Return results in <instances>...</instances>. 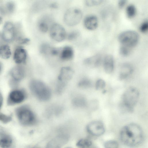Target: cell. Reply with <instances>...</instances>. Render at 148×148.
<instances>
[{"label":"cell","mask_w":148,"mask_h":148,"mask_svg":"<svg viewBox=\"0 0 148 148\" xmlns=\"http://www.w3.org/2000/svg\"><path fill=\"white\" fill-rule=\"evenodd\" d=\"M120 137L124 145L134 147L139 145L142 143L143 134L142 130L138 125L131 123L122 127L120 132Z\"/></svg>","instance_id":"cell-1"},{"label":"cell","mask_w":148,"mask_h":148,"mask_svg":"<svg viewBox=\"0 0 148 148\" xmlns=\"http://www.w3.org/2000/svg\"><path fill=\"white\" fill-rule=\"evenodd\" d=\"M140 92L136 88L131 86L127 88L121 97L120 108L124 112H132L139 100Z\"/></svg>","instance_id":"cell-2"},{"label":"cell","mask_w":148,"mask_h":148,"mask_svg":"<svg viewBox=\"0 0 148 148\" xmlns=\"http://www.w3.org/2000/svg\"><path fill=\"white\" fill-rule=\"evenodd\" d=\"M14 112L19 122L25 126H31L36 122V116L30 107L27 104L19 105L14 110Z\"/></svg>","instance_id":"cell-3"},{"label":"cell","mask_w":148,"mask_h":148,"mask_svg":"<svg viewBox=\"0 0 148 148\" xmlns=\"http://www.w3.org/2000/svg\"><path fill=\"white\" fill-rule=\"evenodd\" d=\"M29 87L32 93L40 100L47 101L51 97V93L50 89L40 81L31 80L29 83Z\"/></svg>","instance_id":"cell-4"},{"label":"cell","mask_w":148,"mask_h":148,"mask_svg":"<svg viewBox=\"0 0 148 148\" xmlns=\"http://www.w3.org/2000/svg\"><path fill=\"white\" fill-rule=\"evenodd\" d=\"M8 74L9 86L11 89L19 87L20 83L25 77L26 70L23 66L18 65L11 69Z\"/></svg>","instance_id":"cell-5"},{"label":"cell","mask_w":148,"mask_h":148,"mask_svg":"<svg viewBox=\"0 0 148 148\" xmlns=\"http://www.w3.org/2000/svg\"><path fill=\"white\" fill-rule=\"evenodd\" d=\"M27 94L25 90L19 87L11 89L7 97L6 104L9 106L18 105L26 99Z\"/></svg>","instance_id":"cell-6"},{"label":"cell","mask_w":148,"mask_h":148,"mask_svg":"<svg viewBox=\"0 0 148 148\" xmlns=\"http://www.w3.org/2000/svg\"><path fill=\"white\" fill-rule=\"evenodd\" d=\"M139 39L138 34L133 30H127L120 33L118 40L122 45L131 48L135 46Z\"/></svg>","instance_id":"cell-7"},{"label":"cell","mask_w":148,"mask_h":148,"mask_svg":"<svg viewBox=\"0 0 148 148\" xmlns=\"http://www.w3.org/2000/svg\"><path fill=\"white\" fill-rule=\"evenodd\" d=\"M81 10L76 8H70L65 12L64 16V21L67 25L73 26L78 24L82 17Z\"/></svg>","instance_id":"cell-8"},{"label":"cell","mask_w":148,"mask_h":148,"mask_svg":"<svg viewBox=\"0 0 148 148\" xmlns=\"http://www.w3.org/2000/svg\"><path fill=\"white\" fill-rule=\"evenodd\" d=\"M49 33L51 38L58 42L63 40L67 35L64 27L57 23H54L51 26L49 29Z\"/></svg>","instance_id":"cell-9"},{"label":"cell","mask_w":148,"mask_h":148,"mask_svg":"<svg viewBox=\"0 0 148 148\" xmlns=\"http://www.w3.org/2000/svg\"><path fill=\"white\" fill-rule=\"evenodd\" d=\"M86 128L88 132L94 136H100L105 132L103 123L99 121H94L90 123L87 125Z\"/></svg>","instance_id":"cell-10"},{"label":"cell","mask_w":148,"mask_h":148,"mask_svg":"<svg viewBox=\"0 0 148 148\" xmlns=\"http://www.w3.org/2000/svg\"><path fill=\"white\" fill-rule=\"evenodd\" d=\"M15 36V29L13 24L7 22L4 24L2 30V36L4 40L7 42H12Z\"/></svg>","instance_id":"cell-11"},{"label":"cell","mask_w":148,"mask_h":148,"mask_svg":"<svg viewBox=\"0 0 148 148\" xmlns=\"http://www.w3.org/2000/svg\"><path fill=\"white\" fill-rule=\"evenodd\" d=\"M68 136L65 134L59 135L50 140L46 148H60L68 142Z\"/></svg>","instance_id":"cell-12"},{"label":"cell","mask_w":148,"mask_h":148,"mask_svg":"<svg viewBox=\"0 0 148 148\" xmlns=\"http://www.w3.org/2000/svg\"><path fill=\"white\" fill-rule=\"evenodd\" d=\"M134 71L133 66L130 64L125 63L121 66L119 73V77L120 80H124L129 77Z\"/></svg>","instance_id":"cell-13"},{"label":"cell","mask_w":148,"mask_h":148,"mask_svg":"<svg viewBox=\"0 0 148 148\" xmlns=\"http://www.w3.org/2000/svg\"><path fill=\"white\" fill-rule=\"evenodd\" d=\"M27 58V53L25 50L21 47L17 48L13 55V59L16 63L20 65L25 63Z\"/></svg>","instance_id":"cell-14"},{"label":"cell","mask_w":148,"mask_h":148,"mask_svg":"<svg viewBox=\"0 0 148 148\" xmlns=\"http://www.w3.org/2000/svg\"><path fill=\"white\" fill-rule=\"evenodd\" d=\"M73 73V71L71 68L69 67L62 68L58 77L59 82L65 84L66 82L72 77Z\"/></svg>","instance_id":"cell-15"},{"label":"cell","mask_w":148,"mask_h":148,"mask_svg":"<svg viewBox=\"0 0 148 148\" xmlns=\"http://www.w3.org/2000/svg\"><path fill=\"white\" fill-rule=\"evenodd\" d=\"M103 64L105 72L108 74L111 73L114 70V61L113 56L109 54L106 55L103 60Z\"/></svg>","instance_id":"cell-16"},{"label":"cell","mask_w":148,"mask_h":148,"mask_svg":"<svg viewBox=\"0 0 148 148\" xmlns=\"http://www.w3.org/2000/svg\"><path fill=\"white\" fill-rule=\"evenodd\" d=\"M84 24L85 27L88 30L95 29L98 25L97 17L94 15H90L86 17L84 19Z\"/></svg>","instance_id":"cell-17"},{"label":"cell","mask_w":148,"mask_h":148,"mask_svg":"<svg viewBox=\"0 0 148 148\" xmlns=\"http://www.w3.org/2000/svg\"><path fill=\"white\" fill-rule=\"evenodd\" d=\"M101 62V55L96 54L85 59L84 63L88 67L95 68L100 66Z\"/></svg>","instance_id":"cell-18"},{"label":"cell","mask_w":148,"mask_h":148,"mask_svg":"<svg viewBox=\"0 0 148 148\" xmlns=\"http://www.w3.org/2000/svg\"><path fill=\"white\" fill-rule=\"evenodd\" d=\"M74 54V51L72 47L69 46H65L60 49L59 55L62 60H68L73 58Z\"/></svg>","instance_id":"cell-19"},{"label":"cell","mask_w":148,"mask_h":148,"mask_svg":"<svg viewBox=\"0 0 148 148\" xmlns=\"http://www.w3.org/2000/svg\"><path fill=\"white\" fill-rule=\"evenodd\" d=\"M12 140L8 135L3 134L0 138V145L2 148H9L12 145Z\"/></svg>","instance_id":"cell-20"},{"label":"cell","mask_w":148,"mask_h":148,"mask_svg":"<svg viewBox=\"0 0 148 148\" xmlns=\"http://www.w3.org/2000/svg\"><path fill=\"white\" fill-rule=\"evenodd\" d=\"M11 53L9 46L6 45L0 47V57L4 59L9 58L11 56Z\"/></svg>","instance_id":"cell-21"},{"label":"cell","mask_w":148,"mask_h":148,"mask_svg":"<svg viewBox=\"0 0 148 148\" xmlns=\"http://www.w3.org/2000/svg\"><path fill=\"white\" fill-rule=\"evenodd\" d=\"M73 103L75 106L79 107L85 106L87 102L86 98L82 96H78L73 99Z\"/></svg>","instance_id":"cell-22"},{"label":"cell","mask_w":148,"mask_h":148,"mask_svg":"<svg viewBox=\"0 0 148 148\" xmlns=\"http://www.w3.org/2000/svg\"><path fill=\"white\" fill-rule=\"evenodd\" d=\"M38 27L39 30L43 33L47 32L49 29L48 23L47 20L44 18L40 20L38 23Z\"/></svg>","instance_id":"cell-23"},{"label":"cell","mask_w":148,"mask_h":148,"mask_svg":"<svg viewBox=\"0 0 148 148\" xmlns=\"http://www.w3.org/2000/svg\"><path fill=\"white\" fill-rule=\"evenodd\" d=\"M136 9L134 5L130 4L126 8V14L128 18H133L136 15Z\"/></svg>","instance_id":"cell-24"},{"label":"cell","mask_w":148,"mask_h":148,"mask_svg":"<svg viewBox=\"0 0 148 148\" xmlns=\"http://www.w3.org/2000/svg\"><path fill=\"white\" fill-rule=\"evenodd\" d=\"M92 144L91 141L88 139H82L80 140L77 143V145L80 148H87Z\"/></svg>","instance_id":"cell-25"},{"label":"cell","mask_w":148,"mask_h":148,"mask_svg":"<svg viewBox=\"0 0 148 148\" xmlns=\"http://www.w3.org/2000/svg\"><path fill=\"white\" fill-rule=\"evenodd\" d=\"M79 86L83 88H88L91 86L92 83L90 79L87 78H84L79 83Z\"/></svg>","instance_id":"cell-26"},{"label":"cell","mask_w":148,"mask_h":148,"mask_svg":"<svg viewBox=\"0 0 148 148\" xmlns=\"http://www.w3.org/2000/svg\"><path fill=\"white\" fill-rule=\"evenodd\" d=\"M79 32L77 30H75L71 32L66 35L67 39L72 41L76 39L79 36Z\"/></svg>","instance_id":"cell-27"},{"label":"cell","mask_w":148,"mask_h":148,"mask_svg":"<svg viewBox=\"0 0 148 148\" xmlns=\"http://www.w3.org/2000/svg\"><path fill=\"white\" fill-rule=\"evenodd\" d=\"M11 114L7 115L3 113L0 112V121L4 123H7L12 120Z\"/></svg>","instance_id":"cell-28"},{"label":"cell","mask_w":148,"mask_h":148,"mask_svg":"<svg viewBox=\"0 0 148 148\" xmlns=\"http://www.w3.org/2000/svg\"><path fill=\"white\" fill-rule=\"evenodd\" d=\"M105 148H118V143L114 140H109L106 141L104 143Z\"/></svg>","instance_id":"cell-29"},{"label":"cell","mask_w":148,"mask_h":148,"mask_svg":"<svg viewBox=\"0 0 148 148\" xmlns=\"http://www.w3.org/2000/svg\"><path fill=\"white\" fill-rule=\"evenodd\" d=\"M106 82L102 79H98L95 83V88L97 90H100L103 89L106 86Z\"/></svg>","instance_id":"cell-30"},{"label":"cell","mask_w":148,"mask_h":148,"mask_svg":"<svg viewBox=\"0 0 148 148\" xmlns=\"http://www.w3.org/2000/svg\"><path fill=\"white\" fill-rule=\"evenodd\" d=\"M130 49L126 46L121 45L119 49L120 53L122 56H127L130 53Z\"/></svg>","instance_id":"cell-31"},{"label":"cell","mask_w":148,"mask_h":148,"mask_svg":"<svg viewBox=\"0 0 148 148\" xmlns=\"http://www.w3.org/2000/svg\"><path fill=\"white\" fill-rule=\"evenodd\" d=\"M103 1L101 0H88L85 1V3L88 6H92L100 4Z\"/></svg>","instance_id":"cell-32"},{"label":"cell","mask_w":148,"mask_h":148,"mask_svg":"<svg viewBox=\"0 0 148 148\" xmlns=\"http://www.w3.org/2000/svg\"><path fill=\"white\" fill-rule=\"evenodd\" d=\"M14 8V5L12 2H8L5 5L6 10L10 13H11L13 12Z\"/></svg>","instance_id":"cell-33"},{"label":"cell","mask_w":148,"mask_h":148,"mask_svg":"<svg viewBox=\"0 0 148 148\" xmlns=\"http://www.w3.org/2000/svg\"><path fill=\"white\" fill-rule=\"evenodd\" d=\"M148 29V23L147 21H145L142 23L140 27L141 32L144 33L146 32Z\"/></svg>","instance_id":"cell-34"},{"label":"cell","mask_w":148,"mask_h":148,"mask_svg":"<svg viewBox=\"0 0 148 148\" xmlns=\"http://www.w3.org/2000/svg\"><path fill=\"white\" fill-rule=\"evenodd\" d=\"M127 1L126 0L119 1L118 3L119 7L120 9L123 8L126 4Z\"/></svg>","instance_id":"cell-35"},{"label":"cell","mask_w":148,"mask_h":148,"mask_svg":"<svg viewBox=\"0 0 148 148\" xmlns=\"http://www.w3.org/2000/svg\"><path fill=\"white\" fill-rule=\"evenodd\" d=\"M3 103V94L0 91V111L1 109Z\"/></svg>","instance_id":"cell-36"},{"label":"cell","mask_w":148,"mask_h":148,"mask_svg":"<svg viewBox=\"0 0 148 148\" xmlns=\"http://www.w3.org/2000/svg\"><path fill=\"white\" fill-rule=\"evenodd\" d=\"M29 41V40L27 38H20L19 40V42L22 44L26 43Z\"/></svg>","instance_id":"cell-37"},{"label":"cell","mask_w":148,"mask_h":148,"mask_svg":"<svg viewBox=\"0 0 148 148\" xmlns=\"http://www.w3.org/2000/svg\"><path fill=\"white\" fill-rule=\"evenodd\" d=\"M50 6H51V7L52 8H55L57 6V5H56V4L53 3V4H51V5Z\"/></svg>","instance_id":"cell-38"},{"label":"cell","mask_w":148,"mask_h":148,"mask_svg":"<svg viewBox=\"0 0 148 148\" xmlns=\"http://www.w3.org/2000/svg\"><path fill=\"white\" fill-rule=\"evenodd\" d=\"M2 64L0 63V75L2 71Z\"/></svg>","instance_id":"cell-39"},{"label":"cell","mask_w":148,"mask_h":148,"mask_svg":"<svg viewBox=\"0 0 148 148\" xmlns=\"http://www.w3.org/2000/svg\"><path fill=\"white\" fill-rule=\"evenodd\" d=\"M2 21V18L0 16V24L1 23Z\"/></svg>","instance_id":"cell-40"}]
</instances>
